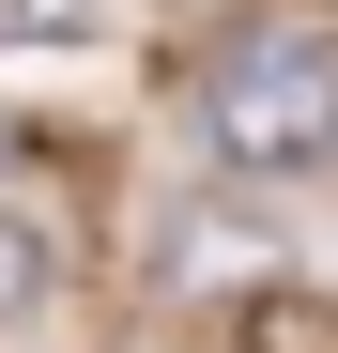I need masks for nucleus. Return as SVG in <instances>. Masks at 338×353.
<instances>
[{
	"instance_id": "1",
	"label": "nucleus",
	"mask_w": 338,
	"mask_h": 353,
	"mask_svg": "<svg viewBox=\"0 0 338 353\" xmlns=\"http://www.w3.org/2000/svg\"><path fill=\"white\" fill-rule=\"evenodd\" d=\"M200 154L231 185H308L338 154V46L323 31H246L231 62L200 77Z\"/></svg>"
},
{
	"instance_id": "2",
	"label": "nucleus",
	"mask_w": 338,
	"mask_h": 353,
	"mask_svg": "<svg viewBox=\"0 0 338 353\" xmlns=\"http://www.w3.org/2000/svg\"><path fill=\"white\" fill-rule=\"evenodd\" d=\"M46 292H62V230H46L31 200H0V323H31Z\"/></svg>"
},
{
	"instance_id": "3",
	"label": "nucleus",
	"mask_w": 338,
	"mask_h": 353,
	"mask_svg": "<svg viewBox=\"0 0 338 353\" xmlns=\"http://www.w3.org/2000/svg\"><path fill=\"white\" fill-rule=\"evenodd\" d=\"M108 0H0V46H92Z\"/></svg>"
},
{
	"instance_id": "4",
	"label": "nucleus",
	"mask_w": 338,
	"mask_h": 353,
	"mask_svg": "<svg viewBox=\"0 0 338 353\" xmlns=\"http://www.w3.org/2000/svg\"><path fill=\"white\" fill-rule=\"evenodd\" d=\"M246 353H323V307H292V292H261V307H246Z\"/></svg>"
}]
</instances>
